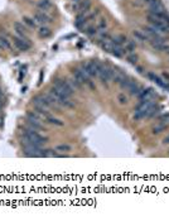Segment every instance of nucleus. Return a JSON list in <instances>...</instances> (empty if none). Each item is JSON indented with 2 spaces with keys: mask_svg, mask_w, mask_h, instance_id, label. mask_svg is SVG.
<instances>
[{
  "mask_svg": "<svg viewBox=\"0 0 169 221\" xmlns=\"http://www.w3.org/2000/svg\"><path fill=\"white\" fill-rule=\"evenodd\" d=\"M159 120L162 123H169V114H163L159 116Z\"/></svg>",
  "mask_w": 169,
  "mask_h": 221,
  "instance_id": "30",
  "label": "nucleus"
},
{
  "mask_svg": "<svg viewBox=\"0 0 169 221\" xmlns=\"http://www.w3.org/2000/svg\"><path fill=\"white\" fill-rule=\"evenodd\" d=\"M3 124H4V118L3 116H0V128L3 126Z\"/></svg>",
  "mask_w": 169,
  "mask_h": 221,
  "instance_id": "32",
  "label": "nucleus"
},
{
  "mask_svg": "<svg viewBox=\"0 0 169 221\" xmlns=\"http://www.w3.org/2000/svg\"><path fill=\"white\" fill-rule=\"evenodd\" d=\"M124 51H125V53L127 54H130V53H134V51H135V48H136V43L135 41H130V39H127V42L124 44Z\"/></svg>",
  "mask_w": 169,
  "mask_h": 221,
  "instance_id": "11",
  "label": "nucleus"
},
{
  "mask_svg": "<svg viewBox=\"0 0 169 221\" xmlns=\"http://www.w3.org/2000/svg\"><path fill=\"white\" fill-rule=\"evenodd\" d=\"M56 152H62V153H64V152H71L72 147L70 145V144H58L57 147H54Z\"/></svg>",
  "mask_w": 169,
  "mask_h": 221,
  "instance_id": "23",
  "label": "nucleus"
},
{
  "mask_svg": "<svg viewBox=\"0 0 169 221\" xmlns=\"http://www.w3.org/2000/svg\"><path fill=\"white\" fill-rule=\"evenodd\" d=\"M34 20L37 23H41V24H46L48 22H51V18L44 13V11H37L34 14Z\"/></svg>",
  "mask_w": 169,
  "mask_h": 221,
  "instance_id": "7",
  "label": "nucleus"
},
{
  "mask_svg": "<svg viewBox=\"0 0 169 221\" xmlns=\"http://www.w3.org/2000/svg\"><path fill=\"white\" fill-rule=\"evenodd\" d=\"M23 23L27 24L30 28H35L37 27V22L34 20V18H29V17H23Z\"/></svg>",
  "mask_w": 169,
  "mask_h": 221,
  "instance_id": "25",
  "label": "nucleus"
},
{
  "mask_svg": "<svg viewBox=\"0 0 169 221\" xmlns=\"http://www.w3.org/2000/svg\"><path fill=\"white\" fill-rule=\"evenodd\" d=\"M0 47L4 48V49H8V51H11L13 48H11V44H10V41L8 39V37L5 35H0Z\"/></svg>",
  "mask_w": 169,
  "mask_h": 221,
  "instance_id": "14",
  "label": "nucleus"
},
{
  "mask_svg": "<svg viewBox=\"0 0 169 221\" xmlns=\"http://www.w3.org/2000/svg\"><path fill=\"white\" fill-rule=\"evenodd\" d=\"M111 53L115 56V57H123L125 54V51H124V47L123 46H118V44H114L112 46V49H111Z\"/></svg>",
  "mask_w": 169,
  "mask_h": 221,
  "instance_id": "12",
  "label": "nucleus"
},
{
  "mask_svg": "<svg viewBox=\"0 0 169 221\" xmlns=\"http://www.w3.org/2000/svg\"><path fill=\"white\" fill-rule=\"evenodd\" d=\"M91 8V0H80L78 3V10L82 14H87Z\"/></svg>",
  "mask_w": 169,
  "mask_h": 221,
  "instance_id": "8",
  "label": "nucleus"
},
{
  "mask_svg": "<svg viewBox=\"0 0 169 221\" xmlns=\"http://www.w3.org/2000/svg\"><path fill=\"white\" fill-rule=\"evenodd\" d=\"M14 29H15V32L20 35V37H25L27 35V33H28V30H27V28L24 27V24H22V23H19V22H15L14 23Z\"/></svg>",
  "mask_w": 169,
  "mask_h": 221,
  "instance_id": "9",
  "label": "nucleus"
},
{
  "mask_svg": "<svg viewBox=\"0 0 169 221\" xmlns=\"http://www.w3.org/2000/svg\"><path fill=\"white\" fill-rule=\"evenodd\" d=\"M73 1H75V3H80V0H73Z\"/></svg>",
  "mask_w": 169,
  "mask_h": 221,
  "instance_id": "36",
  "label": "nucleus"
},
{
  "mask_svg": "<svg viewBox=\"0 0 169 221\" xmlns=\"http://www.w3.org/2000/svg\"><path fill=\"white\" fill-rule=\"evenodd\" d=\"M13 42L15 44V47H17L19 51H22V52H25L28 49H30V47H32L29 41L25 39V38H23V37H14Z\"/></svg>",
  "mask_w": 169,
  "mask_h": 221,
  "instance_id": "5",
  "label": "nucleus"
},
{
  "mask_svg": "<svg viewBox=\"0 0 169 221\" xmlns=\"http://www.w3.org/2000/svg\"><path fill=\"white\" fill-rule=\"evenodd\" d=\"M46 121L49 123V124H53V125H58V126H62L63 125L62 120H59L57 118H53V116H51V115H48L47 118H46Z\"/></svg>",
  "mask_w": 169,
  "mask_h": 221,
  "instance_id": "20",
  "label": "nucleus"
},
{
  "mask_svg": "<svg viewBox=\"0 0 169 221\" xmlns=\"http://www.w3.org/2000/svg\"><path fill=\"white\" fill-rule=\"evenodd\" d=\"M22 140L24 145H29V144H35V145H42V144L47 143V138L41 134H38L37 130L25 128L22 131Z\"/></svg>",
  "mask_w": 169,
  "mask_h": 221,
  "instance_id": "1",
  "label": "nucleus"
},
{
  "mask_svg": "<svg viewBox=\"0 0 169 221\" xmlns=\"http://www.w3.org/2000/svg\"><path fill=\"white\" fill-rule=\"evenodd\" d=\"M127 61L130 63H132V65H136L139 61V57L135 53H130V54H127Z\"/></svg>",
  "mask_w": 169,
  "mask_h": 221,
  "instance_id": "29",
  "label": "nucleus"
},
{
  "mask_svg": "<svg viewBox=\"0 0 169 221\" xmlns=\"http://www.w3.org/2000/svg\"><path fill=\"white\" fill-rule=\"evenodd\" d=\"M53 87L57 88L64 97H67V99H70L72 94L75 92V88L71 86V83L68 81H64V80H56Z\"/></svg>",
  "mask_w": 169,
  "mask_h": 221,
  "instance_id": "2",
  "label": "nucleus"
},
{
  "mask_svg": "<svg viewBox=\"0 0 169 221\" xmlns=\"http://www.w3.org/2000/svg\"><path fill=\"white\" fill-rule=\"evenodd\" d=\"M163 144H169V134L163 139Z\"/></svg>",
  "mask_w": 169,
  "mask_h": 221,
  "instance_id": "31",
  "label": "nucleus"
},
{
  "mask_svg": "<svg viewBox=\"0 0 169 221\" xmlns=\"http://www.w3.org/2000/svg\"><path fill=\"white\" fill-rule=\"evenodd\" d=\"M148 77L151 80V81H154L156 85L158 86H160V87H164V85H165V83H164L163 81H162V78L159 77V76H156L154 72H148Z\"/></svg>",
  "mask_w": 169,
  "mask_h": 221,
  "instance_id": "15",
  "label": "nucleus"
},
{
  "mask_svg": "<svg viewBox=\"0 0 169 221\" xmlns=\"http://www.w3.org/2000/svg\"><path fill=\"white\" fill-rule=\"evenodd\" d=\"M167 128H168L167 124L160 123V124H156V125L153 126V128H151V131H153V134H160L162 131H165Z\"/></svg>",
  "mask_w": 169,
  "mask_h": 221,
  "instance_id": "16",
  "label": "nucleus"
},
{
  "mask_svg": "<svg viewBox=\"0 0 169 221\" xmlns=\"http://www.w3.org/2000/svg\"><path fill=\"white\" fill-rule=\"evenodd\" d=\"M116 99H118L119 104H121V105H125V104H127V101H129L127 96L125 94H119L118 96H116Z\"/></svg>",
  "mask_w": 169,
  "mask_h": 221,
  "instance_id": "27",
  "label": "nucleus"
},
{
  "mask_svg": "<svg viewBox=\"0 0 169 221\" xmlns=\"http://www.w3.org/2000/svg\"><path fill=\"white\" fill-rule=\"evenodd\" d=\"M68 82L71 83V86L73 87L75 90H81V88H82V83H81V82H78V81H77V80H76L75 77L72 78L71 81H68Z\"/></svg>",
  "mask_w": 169,
  "mask_h": 221,
  "instance_id": "28",
  "label": "nucleus"
},
{
  "mask_svg": "<svg viewBox=\"0 0 169 221\" xmlns=\"http://www.w3.org/2000/svg\"><path fill=\"white\" fill-rule=\"evenodd\" d=\"M51 34H52V32H51L49 28H47V27H41L38 30V35L41 38H48Z\"/></svg>",
  "mask_w": 169,
  "mask_h": 221,
  "instance_id": "18",
  "label": "nucleus"
},
{
  "mask_svg": "<svg viewBox=\"0 0 169 221\" xmlns=\"http://www.w3.org/2000/svg\"><path fill=\"white\" fill-rule=\"evenodd\" d=\"M142 90H143V88L140 87L135 81H132V83L130 85V87L127 88V91L130 92V95H134V96H138L140 92H142Z\"/></svg>",
  "mask_w": 169,
  "mask_h": 221,
  "instance_id": "13",
  "label": "nucleus"
},
{
  "mask_svg": "<svg viewBox=\"0 0 169 221\" xmlns=\"http://www.w3.org/2000/svg\"><path fill=\"white\" fill-rule=\"evenodd\" d=\"M96 28H97V32H102V30H106L107 28V22L105 18H101L100 20L97 22V25H96Z\"/></svg>",
  "mask_w": 169,
  "mask_h": 221,
  "instance_id": "24",
  "label": "nucleus"
},
{
  "mask_svg": "<svg viewBox=\"0 0 169 221\" xmlns=\"http://www.w3.org/2000/svg\"><path fill=\"white\" fill-rule=\"evenodd\" d=\"M148 20H149V24H150V25H153L155 29H158L162 34L169 33V24L164 23L163 20H160V19L153 17V15H150V14L148 15Z\"/></svg>",
  "mask_w": 169,
  "mask_h": 221,
  "instance_id": "3",
  "label": "nucleus"
},
{
  "mask_svg": "<svg viewBox=\"0 0 169 221\" xmlns=\"http://www.w3.org/2000/svg\"><path fill=\"white\" fill-rule=\"evenodd\" d=\"M154 91H153L151 87H148V88H143L142 92L138 95V97L140 100H151L153 97H154Z\"/></svg>",
  "mask_w": 169,
  "mask_h": 221,
  "instance_id": "6",
  "label": "nucleus"
},
{
  "mask_svg": "<svg viewBox=\"0 0 169 221\" xmlns=\"http://www.w3.org/2000/svg\"><path fill=\"white\" fill-rule=\"evenodd\" d=\"M164 88H165V90H168V91H169V83H165V85H164Z\"/></svg>",
  "mask_w": 169,
  "mask_h": 221,
  "instance_id": "34",
  "label": "nucleus"
},
{
  "mask_svg": "<svg viewBox=\"0 0 169 221\" xmlns=\"http://www.w3.org/2000/svg\"><path fill=\"white\" fill-rule=\"evenodd\" d=\"M144 1H145V0H144Z\"/></svg>",
  "mask_w": 169,
  "mask_h": 221,
  "instance_id": "37",
  "label": "nucleus"
},
{
  "mask_svg": "<svg viewBox=\"0 0 169 221\" xmlns=\"http://www.w3.org/2000/svg\"><path fill=\"white\" fill-rule=\"evenodd\" d=\"M134 37L136 39H139V41H142V42H145L149 39V37L145 34V32H142V30H134Z\"/></svg>",
  "mask_w": 169,
  "mask_h": 221,
  "instance_id": "19",
  "label": "nucleus"
},
{
  "mask_svg": "<svg viewBox=\"0 0 169 221\" xmlns=\"http://www.w3.org/2000/svg\"><path fill=\"white\" fill-rule=\"evenodd\" d=\"M111 42L114 44H118V46H124L127 42V38L124 34H118L115 37H111Z\"/></svg>",
  "mask_w": 169,
  "mask_h": 221,
  "instance_id": "10",
  "label": "nucleus"
},
{
  "mask_svg": "<svg viewBox=\"0 0 169 221\" xmlns=\"http://www.w3.org/2000/svg\"><path fill=\"white\" fill-rule=\"evenodd\" d=\"M84 33H86L88 37H95V35L97 34V28L94 25H88L84 28Z\"/></svg>",
  "mask_w": 169,
  "mask_h": 221,
  "instance_id": "22",
  "label": "nucleus"
},
{
  "mask_svg": "<svg viewBox=\"0 0 169 221\" xmlns=\"http://www.w3.org/2000/svg\"><path fill=\"white\" fill-rule=\"evenodd\" d=\"M112 46H114V43L111 42V38H110V39H105V41H102V43H101L102 49L106 51V52H111Z\"/></svg>",
  "mask_w": 169,
  "mask_h": 221,
  "instance_id": "21",
  "label": "nucleus"
},
{
  "mask_svg": "<svg viewBox=\"0 0 169 221\" xmlns=\"http://www.w3.org/2000/svg\"><path fill=\"white\" fill-rule=\"evenodd\" d=\"M163 76H164V78H165V80H168V81H169V73H165V72H164V73H163Z\"/></svg>",
  "mask_w": 169,
  "mask_h": 221,
  "instance_id": "33",
  "label": "nucleus"
},
{
  "mask_svg": "<svg viewBox=\"0 0 169 221\" xmlns=\"http://www.w3.org/2000/svg\"><path fill=\"white\" fill-rule=\"evenodd\" d=\"M1 106H3V104H1V102H0V111H1Z\"/></svg>",
  "mask_w": 169,
  "mask_h": 221,
  "instance_id": "35",
  "label": "nucleus"
},
{
  "mask_svg": "<svg viewBox=\"0 0 169 221\" xmlns=\"http://www.w3.org/2000/svg\"><path fill=\"white\" fill-rule=\"evenodd\" d=\"M132 83V80H129V78H124L121 82H120V87L123 88V90H127L129 87H130V85Z\"/></svg>",
  "mask_w": 169,
  "mask_h": 221,
  "instance_id": "26",
  "label": "nucleus"
},
{
  "mask_svg": "<svg viewBox=\"0 0 169 221\" xmlns=\"http://www.w3.org/2000/svg\"><path fill=\"white\" fill-rule=\"evenodd\" d=\"M37 6L41 9L42 11H47V10H49L51 9V3H49V0H41V1H38L37 3Z\"/></svg>",
  "mask_w": 169,
  "mask_h": 221,
  "instance_id": "17",
  "label": "nucleus"
},
{
  "mask_svg": "<svg viewBox=\"0 0 169 221\" xmlns=\"http://www.w3.org/2000/svg\"><path fill=\"white\" fill-rule=\"evenodd\" d=\"M102 67L101 63L96 62V61H92V62H87V63H83L82 65V70L87 72V75L90 76V77H96L97 76V72Z\"/></svg>",
  "mask_w": 169,
  "mask_h": 221,
  "instance_id": "4",
  "label": "nucleus"
}]
</instances>
